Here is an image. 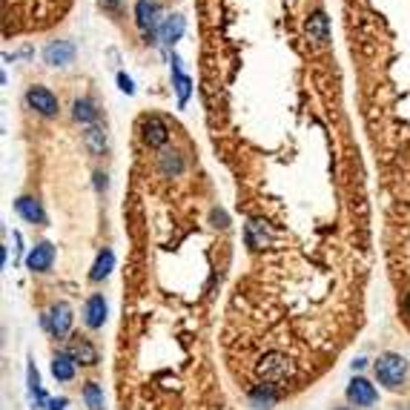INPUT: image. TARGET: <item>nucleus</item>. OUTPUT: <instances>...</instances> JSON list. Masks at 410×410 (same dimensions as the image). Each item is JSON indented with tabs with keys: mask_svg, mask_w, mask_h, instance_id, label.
I'll return each instance as SVG.
<instances>
[{
	"mask_svg": "<svg viewBox=\"0 0 410 410\" xmlns=\"http://www.w3.org/2000/svg\"><path fill=\"white\" fill-rule=\"evenodd\" d=\"M255 376H258V384H281L293 376V361L290 356H284L278 350L264 353L255 365Z\"/></svg>",
	"mask_w": 410,
	"mask_h": 410,
	"instance_id": "obj_1",
	"label": "nucleus"
},
{
	"mask_svg": "<svg viewBox=\"0 0 410 410\" xmlns=\"http://www.w3.org/2000/svg\"><path fill=\"white\" fill-rule=\"evenodd\" d=\"M373 370H376L379 384H384L388 391H396V388H402V381L407 379V358L399 356V353H381L376 358Z\"/></svg>",
	"mask_w": 410,
	"mask_h": 410,
	"instance_id": "obj_2",
	"label": "nucleus"
},
{
	"mask_svg": "<svg viewBox=\"0 0 410 410\" xmlns=\"http://www.w3.org/2000/svg\"><path fill=\"white\" fill-rule=\"evenodd\" d=\"M40 324L46 327V333H49V336H55V339H63V336H69V330H72V307L66 301L52 304L40 316Z\"/></svg>",
	"mask_w": 410,
	"mask_h": 410,
	"instance_id": "obj_3",
	"label": "nucleus"
},
{
	"mask_svg": "<svg viewBox=\"0 0 410 410\" xmlns=\"http://www.w3.org/2000/svg\"><path fill=\"white\" fill-rule=\"evenodd\" d=\"M141 141L147 143L150 150H164L166 141H170V127L161 115H147L141 120Z\"/></svg>",
	"mask_w": 410,
	"mask_h": 410,
	"instance_id": "obj_4",
	"label": "nucleus"
},
{
	"mask_svg": "<svg viewBox=\"0 0 410 410\" xmlns=\"http://www.w3.org/2000/svg\"><path fill=\"white\" fill-rule=\"evenodd\" d=\"M158 15H161V9L155 0H138L135 3V23L143 32V38H147V43H152V38H158V26H161Z\"/></svg>",
	"mask_w": 410,
	"mask_h": 410,
	"instance_id": "obj_5",
	"label": "nucleus"
},
{
	"mask_svg": "<svg viewBox=\"0 0 410 410\" xmlns=\"http://www.w3.org/2000/svg\"><path fill=\"white\" fill-rule=\"evenodd\" d=\"M26 107L32 112H38L40 118H55L61 104L55 98V92L52 89H46V86H29L26 89Z\"/></svg>",
	"mask_w": 410,
	"mask_h": 410,
	"instance_id": "obj_6",
	"label": "nucleus"
},
{
	"mask_svg": "<svg viewBox=\"0 0 410 410\" xmlns=\"http://www.w3.org/2000/svg\"><path fill=\"white\" fill-rule=\"evenodd\" d=\"M376 399H379V393H376V388H373L368 379L356 376V379L347 384V402H350V404H356V407H370V404H376Z\"/></svg>",
	"mask_w": 410,
	"mask_h": 410,
	"instance_id": "obj_7",
	"label": "nucleus"
},
{
	"mask_svg": "<svg viewBox=\"0 0 410 410\" xmlns=\"http://www.w3.org/2000/svg\"><path fill=\"white\" fill-rule=\"evenodd\" d=\"M304 35H307V40L313 46H327V40H330V20H327V15L324 12H313L307 17V23H304Z\"/></svg>",
	"mask_w": 410,
	"mask_h": 410,
	"instance_id": "obj_8",
	"label": "nucleus"
},
{
	"mask_svg": "<svg viewBox=\"0 0 410 410\" xmlns=\"http://www.w3.org/2000/svg\"><path fill=\"white\" fill-rule=\"evenodd\" d=\"M43 61L49 66H69L72 61H75V43L72 40H52L49 46L43 49Z\"/></svg>",
	"mask_w": 410,
	"mask_h": 410,
	"instance_id": "obj_9",
	"label": "nucleus"
},
{
	"mask_svg": "<svg viewBox=\"0 0 410 410\" xmlns=\"http://www.w3.org/2000/svg\"><path fill=\"white\" fill-rule=\"evenodd\" d=\"M52 261H55V247L49 244V241H40V244H35L32 253L26 255V267L32 273H49Z\"/></svg>",
	"mask_w": 410,
	"mask_h": 410,
	"instance_id": "obj_10",
	"label": "nucleus"
},
{
	"mask_svg": "<svg viewBox=\"0 0 410 410\" xmlns=\"http://www.w3.org/2000/svg\"><path fill=\"white\" fill-rule=\"evenodd\" d=\"M15 210H17V215L26 224H35V227H43L46 224V210H43V204L38 201V198H32V196H20L17 201H15Z\"/></svg>",
	"mask_w": 410,
	"mask_h": 410,
	"instance_id": "obj_11",
	"label": "nucleus"
},
{
	"mask_svg": "<svg viewBox=\"0 0 410 410\" xmlns=\"http://www.w3.org/2000/svg\"><path fill=\"white\" fill-rule=\"evenodd\" d=\"M184 29H187V20H184L181 15H170V17L161 20V26H158V40H161L164 46H175V43L181 40Z\"/></svg>",
	"mask_w": 410,
	"mask_h": 410,
	"instance_id": "obj_12",
	"label": "nucleus"
},
{
	"mask_svg": "<svg viewBox=\"0 0 410 410\" xmlns=\"http://www.w3.org/2000/svg\"><path fill=\"white\" fill-rule=\"evenodd\" d=\"M84 322L89 330H98L107 322V299L104 296H89L84 304Z\"/></svg>",
	"mask_w": 410,
	"mask_h": 410,
	"instance_id": "obj_13",
	"label": "nucleus"
},
{
	"mask_svg": "<svg viewBox=\"0 0 410 410\" xmlns=\"http://www.w3.org/2000/svg\"><path fill=\"white\" fill-rule=\"evenodd\" d=\"M69 353H72V358H75L78 365H84V368L98 365V347H95L89 339H84V336H75V339H72Z\"/></svg>",
	"mask_w": 410,
	"mask_h": 410,
	"instance_id": "obj_14",
	"label": "nucleus"
},
{
	"mask_svg": "<svg viewBox=\"0 0 410 410\" xmlns=\"http://www.w3.org/2000/svg\"><path fill=\"white\" fill-rule=\"evenodd\" d=\"M244 241H247V247H250V250H264V247H270L273 235H270L267 227H264V221L250 219L247 227H244Z\"/></svg>",
	"mask_w": 410,
	"mask_h": 410,
	"instance_id": "obj_15",
	"label": "nucleus"
},
{
	"mask_svg": "<svg viewBox=\"0 0 410 410\" xmlns=\"http://www.w3.org/2000/svg\"><path fill=\"white\" fill-rule=\"evenodd\" d=\"M173 86L178 92V104L184 107L189 101V95H192V81H189L187 72L181 69V58L178 55H173Z\"/></svg>",
	"mask_w": 410,
	"mask_h": 410,
	"instance_id": "obj_16",
	"label": "nucleus"
},
{
	"mask_svg": "<svg viewBox=\"0 0 410 410\" xmlns=\"http://www.w3.org/2000/svg\"><path fill=\"white\" fill-rule=\"evenodd\" d=\"M158 166L166 178H178L184 173V155L178 150H161L158 155Z\"/></svg>",
	"mask_w": 410,
	"mask_h": 410,
	"instance_id": "obj_17",
	"label": "nucleus"
},
{
	"mask_svg": "<svg viewBox=\"0 0 410 410\" xmlns=\"http://www.w3.org/2000/svg\"><path fill=\"white\" fill-rule=\"evenodd\" d=\"M72 118L84 127H95V120H98V107H95L92 98H78L75 104H72Z\"/></svg>",
	"mask_w": 410,
	"mask_h": 410,
	"instance_id": "obj_18",
	"label": "nucleus"
},
{
	"mask_svg": "<svg viewBox=\"0 0 410 410\" xmlns=\"http://www.w3.org/2000/svg\"><path fill=\"white\" fill-rule=\"evenodd\" d=\"M75 365H78V361L72 358V353H55V358H52V376L58 381H72V379H75Z\"/></svg>",
	"mask_w": 410,
	"mask_h": 410,
	"instance_id": "obj_19",
	"label": "nucleus"
},
{
	"mask_svg": "<svg viewBox=\"0 0 410 410\" xmlns=\"http://www.w3.org/2000/svg\"><path fill=\"white\" fill-rule=\"evenodd\" d=\"M112 267H115V253H112L109 247H104V250L98 253V258H95V264H92L89 278H92V281H104V278L112 273Z\"/></svg>",
	"mask_w": 410,
	"mask_h": 410,
	"instance_id": "obj_20",
	"label": "nucleus"
},
{
	"mask_svg": "<svg viewBox=\"0 0 410 410\" xmlns=\"http://www.w3.org/2000/svg\"><path fill=\"white\" fill-rule=\"evenodd\" d=\"M276 391H273V384H255V388L250 391V404L258 407V410H267L276 404Z\"/></svg>",
	"mask_w": 410,
	"mask_h": 410,
	"instance_id": "obj_21",
	"label": "nucleus"
},
{
	"mask_svg": "<svg viewBox=\"0 0 410 410\" xmlns=\"http://www.w3.org/2000/svg\"><path fill=\"white\" fill-rule=\"evenodd\" d=\"M84 143L92 155H104L107 152V132L101 127H86L84 132Z\"/></svg>",
	"mask_w": 410,
	"mask_h": 410,
	"instance_id": "obj_22",
	"label": "nucleus"
},
{
	"mask_svg": "<svg viewBox=\"0 0 410 410\" xmlns=\"http://www.w3.org/2000/svg\"><path fill=\"white\" fill-rule=\"evenodd\" d=\"M84 402H86L89 410H104V391L95 381H89L84 388Z\"/></svg>",
	"mask_w": 410,
	"mask_h": 410,
	"instance_id": "obj_23",
	"label": "nucleus"
},
{
	"mask_svg": "<svg viewBox=\"0 0 410 410\" xmlns=\"http://www.w3.org/2000/svg\"><path fill=\"white\" fill-rule=\"evenodd\" d=\"M118 89L124 95H135V84H132V78L127 75V72H118Z\"/></svg>",
	"mask_w": 410,
	"mask_h": 410,
	"instance_id": "obj_24",
	"label": "nucleus"
},
{
	"mask_svg": "<svg viewBox=\"0 0 410 410\" xmlns=\"http://www.w3.org/2000/svg\"><path fill=\"white\" fill-rule=\"evenodd\" d=\"M29 391H32V393L40 391V376H38V368H35V365H29Z\"/></svg>",
	"mask_w": 410,
	"mask_h": 410,
	"instance_id": "obj_25",
	"label": "nucleus"
},
{
	"mask_svg": "<svg viewBox=\"0 0 410 410\" xmlns=\"http://www.w3.org/2000/svg\"><path fill=\"white\" fill-rule=\"evenodd\" d=\"M212 221H215V227H221V230L230 227V224H227V215H224L221 210H212Z\"/></svg>",
	"mask_w": 410,
	"mask_h": 410,
	"instance_id": "obj_26",
	"label": "nucleus"
},
{
	"mask_svg": "<svg viewBox=\"0 0 410 410\" xmlns=\"http://www.w3.org/2000/svg\"><path fill=\"white\" fill-rule=\"evenodd\" d=\"M109 187V181H107V175L104 173H95V189H98V192H104Z\"/></svg>",
	"mask_w": 410,
	"mask_h": 410,
	"instance_id": "obj_27",
	"label": "nucleus"
},
{
	"mask_svg": "<svg viewBox=\"0 0 410 410\" xmlns=\"http://www.w3.org/2000/svg\"><path fill=\"white\" fill-rule=\"evenodd\" d=\"M101 6H104V9H109V12H118L120 0H101Z\"/></svg>",
	"mask_w": 410,
	"mask_h": 410,
	"instance_id": "obj_28",
	"label": "nucleus"
},
{
	"mask_svg": "<svg viewBox=\"0 0 410 410\" xmlns=\"http://www.w3.org/2000/svg\"><path fill=\"white\" fill-rule=\"evenodd\" d=\"M66 407V399H52L49 402V410H63Z\"/></svg>",
	"mask_w": 410,
	"mask_h": 410,
	"instance_id": "obj_29",
	"label": "nucleus"
},
{
	"mask_svg": "<svg viewBox=\"0 0 410 410\" xmlns=\"http://www.w3.org/2000/svg\"><path fill=\"white\" fill-rule=\"evenodd\" d=\"M365 365H368V358H356V361H353V373H356V370H361Z\"/></svg>",
	"mask_w": 410,
	"mask_h": 410,
	"instance_id": "obj_30",
	"label": "nucleus"
},
{
	"mask_svg": "<svg viewBox=\"0 0 410 410\" xmlns=\"http://www.w3.org/2000/svg\"><path fill=\"white\" fill-rule=\"evenodd\" d=\"M404 310H407V316H410V293H407V299H404Z\"/></svg>",
	"mask_w": 410,
	"mask_h": 410,
	"instance_id": "obj_31",
	"label": "nucleus"
},
{
	"mask_svg": "<svg viewBox=\"0 0 410 410\" xmlns=\"http://www.w3.org/2000/svg\"><path fill=\"white\" fill-rule=\"evenodd\" d=\"M333 410H342V407H333Z\"/></svg>",
	"mask_w": 410,
	"mask_h": 410,
	"instance_id": "obj_32",
	"label": "nucleus"
}]
</instances>
